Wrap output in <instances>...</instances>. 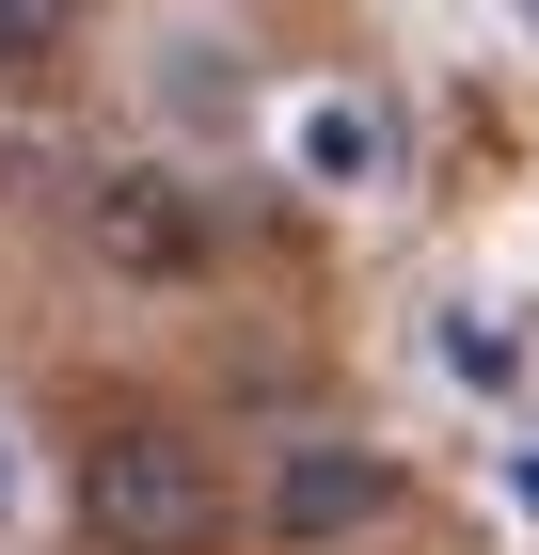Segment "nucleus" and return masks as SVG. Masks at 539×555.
<instances>
[{
    "label": "nucleus",
    "mask_w": 539,
    "mask_h": 555,
    "mask_svg": "<svg viewBox=\"0 0 539 555\" xmlns=\"http://www.w3.org/2000/svg\"><path fill=\"white\" fill-rule=\"evenodd\" d=\"M80 524L112 555H207L222 540V476L191 428H95L80 444Z\"/></svg>",
    "instance_id": "obj_1"
},
{
    "label": "nucleus",
    "mask_w": 539,
    "mask_h": 555,
    "mask_svg": "<svg viewBox=\"0 0 539 555\" xmlns=\"http://www.w3.org/2000/svg\"><path fill=\"white\" fill-rule=\"evenodd\" d=\"M397 524V461L381 444H286L270 461V540H365Z\"/></svg>",
    "instance_id": "obj_2"
},
{
    "label": "nucleus",
    "mask_w": 539,
    "mask_h": 555,
    "mask_svg": "<svg viewBox=\"0 0 539 555\" xmlns=\"http://www.w3.org/2000/svg\"><path fill=\"white\" fill-rule=\"evenodd\" d=\"M95 255L112 270H191L207 255V207H191L175 175H112V191H95Z\"/></svg>",
    "instance_id": "obj_3"
},
{
    "label": "nucleus",
    "mask_w": 539,
    "mask_h": 555,
    "mask_svg": "<svg viewBox=\"0 0 539 555\" xmlns=\"http://www.w3.org/2000/svg\"><path fill=\"white\" fill-rule=\"evenodd\" d=\"M286 159L349 191V175H381V112H365V95H318V112H301V128H286Z\"/></svg>",
    "instance_id": "obj_4"
},
{
    "label": "nucleus",
    "mask_w": 539,
    "mask_h": 555,
    "mask_svg": "<svg viewBox=\"0 0 539 555\" xmlns=\"http://www.w3.org/2000/svg\"><path fill=\"white\" fill-rule=\"evenodd\" d=\"M64 33H80V0H0V64H48Z\"/></svg>",
    "instance_id": "obj_5"
},
{
    "label": "nucleus",
    "mask_w": 539,
    "mask_h": 555,
    "mask_svg": "<svg viewBox=\"0 0 539 555\" xmlns=\"http://www.w3.org/2000/svg\"><path fill=\"white\" fill-rule=\"evenodd\" d=\"M0 524H16V444H0Z\"/></svg>",
    "instance_id": "obj_6"
}]
</instances>
